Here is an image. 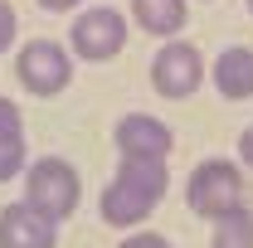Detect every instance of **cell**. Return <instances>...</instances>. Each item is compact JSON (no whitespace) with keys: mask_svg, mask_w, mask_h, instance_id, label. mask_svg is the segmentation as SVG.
<instances>
[{"mask_svg":"<svg viewBox=\"0 0 253 248\" xmlns=\"http://www.w3.org/2000/svg\"><path fill=\"white\" fill-rule=\"evenodd\" d=\"M161 200H166V165H156V161H117V175L97 195V214H102V224L131 234L156 214Z\"/></svg>","mask_w":253,"mask_h":248,"instance_id":"obj_1","label":"cell"},{"mask_svg":"<svg viewBox=\"0 0 253 248\" xmlns=\"http://www.w3.org/2000/svg\"><path fill=\"white\" fill-rule=\"evenodd\" d=\"M25 131V117H20V107L10 102V97H0V136H20Z\"/></svg>","mask_w":253,"mask_h":248,"instance_id":"obj_14","label":"cell"},{"mask_svg":"<svg viewBox=\"0 0 253 248\" xmlns=\"http://www.w3.org/2000/svg\"><path fill=\"white\" fill-rule=\"evenodd\" d=\"M185 205H190V214L210 219V224H219V219L249 209L244 165L229 161V156H210V161H200V165L190 170V180H185Z\"/></svg>","mask_w":253,"mask_h":248,"instance_id":"obj_2","label":"cell"},{"mask_svg":"<svg viewBox=\"0 0 253 248\" xmlns=\"http://www.w3.org/2000/svg\"><path fill=\"white\" fill-rule=\"evenodd\" d=\"M39 10H49V15H68V10H78L83 0H34Z\"/></svg>","mask_w":253,"mask_h":248,"instance_id":"obj_17","label":"cell"},{"mask_svg":"<svg viewBox=\"0 0 253 248\" xmlns=\"http://www.w3.org/2000/svg\"><path fill=\"white\" fill-rule=\"evenodd\" d=\"M0 248H59V224L39 219L25 200L5 205L0 209Z\"/></svg>","mask_w":253,"mask_h":248,"instance_id":"obj_8","label":"cell"},{"mask_svg":"<svg viewBox=\"0 0 253 248\" xmlns=\"http://www.w3.org/2000/svg\"><path fill=\"white\" fill-rule=\"evenodd\" d=\"M239 161L253 170V126H244V131H239Z\"/></svg>","mask_w":253,"mask_h":248,"instance_id":"obj_16","label":"cell"},{"mask_svg":"<svg viewBox=\"0 0 253 248\" xmlns=\"http://www.w3.org/2000/svg\"><path fill=\"white\" fill-rule=\"evenodd\" d=\"M25 170H30V141H25V131L20 136H0V185L20 180Z\"/></svg>","mask_w":253,"mask_h":248,"instance_id":"obj_12","label":"cell"},{"mask_svg":"<svg viewBox=\"0 0 253 248\" xmlns=\"http://www.w3.org/2000/svg\"><path fill=\"white\" fill-rule=\"evenodd\" d=\"M20 180H25V205L39 219H49V224L73 219L78 200H83V180H78L73 161H63V156H39V161H30V170Z\"/></svg>","mask_w":253,"mask_h":248,"instance_id":"obj_3","label":"cell"},{"mask_svg":"<svg viewBox=\"0 0 253 248\" xmlns=\"http://www.w3.org/2000/svg\"><path fill=\"white\" fill-rule=\"evenodd\" d=\"M210 78H214V93L229 97V102L253 97V49H249V44H229V49H219V59L210 63Z\"/></svg>","mask_w":253,"mask_h":248,"instance_id":"obj_9","label":"cell"},{"mask_svg":"<svg viewBox=\"0 0 253 248\" xmlns=\"http://www.w3.org/2000/svg\"><path fill=\"white\" fill-rule=\"evenodd\" d=\"M185 20H190V0H131V25L156 34L161 44L180 39Z\"/></svg>","mask_w":253,"mask_h":248,"instance_id":"obj_10","label":"cell"},{"mask_svg":"<svg viewBox=\"0 0 253 248\" xmlns=\"http://www.w3.org/2000/svg\"><path fill=\"white\" fill-rule=\"evenodd\" d=\"M117 248H170V239H166V234H156V229H131Z\"/></svg>","mask_w":253,"mask_h":248,"instance_id":"obj_13","label":"cell"},{"mask_svg":"<svg viewBox=\"0 0 253 248\" xmlns=\"http://www.w3.org/2000/svg\"><path fill=\"white\" fill-rule=\"evenodd\" d=\"M205 83V54L190 44V39H166L156 54H151V88L170 102L200 93Z\"/></svg>","mask_w":253,"mask_h":248,"instance_id":"obj_6","label":"cell"},{"mask_svg":"<svg viewBox=\"0 0 253 248\" xmlns=\"http://www.w3.org/2000/svg\"><path fill=\"white\" fill-rule=\"evenodd\" d=\"M112 141H117V156L122 161H156V165H166L170 151H175V131L161 122V117H151V112H126V117H117Z\"/></svg>","mask_w":253,"mask_h":248,"instance_id":"obj_7","label":"cell"},{"mask_svg":"<svg viewBox=\"0 0 253 248\" xmlns=\"http://www.w3.org/2000/svg\"><path fill=\"white\" fill-rule=\"evenodd\" d=\"M15 78H20V88L34 97H54L63 93L68 83H73V54H68V44L59 39H25L20 44V54H15Z\"/></svg>","mask_w":253,"mask_h":248,"instance_id":"obj_5","label":"cell"},{"mask_svg":"<svg viewBox=\"0 0 253 248\" xmlns=\"http://www.w3.org/2000/svg\"><path fill=\"white\" fill-rule=\"evenodd\" d=\"M210 248H253V214H249V209H239V214L219 219Z\"/></svg>","mask_w":253,"mask_h":248,"instance_id":"obj_11","label":"cell"},{"mask_svg":"<svg viewBox=\"0 0 253 248\" xmlns=\"http://www.w3.org/2000/svg\"><path fill=\"white\" fill-rule=\"evenodd\" d=\"M126 49V15L112 5H88L68 25V54L83 63H107Z\"/></svg>","mask_w":253,"mask_h":248,"instance_id":"obj_4","label":"cell"},{"mask_svg":"<svg viewBox=\"0 0 253 248\" xmlns=\"http://www.w3.org/2000/svg\"><path fill=\"white\" fill-rule=\"evenodd\" d=\"M15 30H20V20H15V5H10V0H0V54L15 44Z\"/></svg>","mask_w":253,"mask_h":248,"instance_id":"obj_15","label":"cell"},{"mask_svg":"<svg viewBox=\"0 0 253 248\" xmlns=\"http://www.w3.org/2000/svg\"><path fill=\"white\" fill-rule=\"evenodd\" d=\"M244 5H249V15H253V0H244Z\"/></svg>","mask_w":253,"mask_h":248,"instance_id":"obj_18","label":"cell"}]
</instances>
